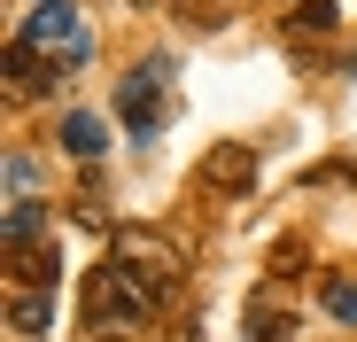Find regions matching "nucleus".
Segmentation results:
<instances>
[{
	"label": "nucleus",
	"instance_id": "obj_10",
	"mask_svg": "<svg viewBox=\"0 0 357 342\" xmlns=\"http://www.w3.org/2000/svg\"><path fill=\"white\" fill-rule=\"evenodd\" d=\"M319 304H326V311H334L342 327H357V280H342V272H326V280H319Z\"/></svg>",
	"mask_w": 357,
	"mask_h": 342
},
{
	"label": "nucleus",
	"instance_id": "obj_7",
	"mask_svg": "<svg viewBox=\"0 0 357 342\" xmlns=\"http://www.w3.org/2000/svg\"><path fill=\"white\" fill-rule=\"evenodd\" d=\"M31 241H47V210L31 195H16L8 202V249H31Z\"/></svg>",
	"mask_w": 357,
	"mask_h": 342
},
{
	"label": "nucleus",
	"instance_id": "obj_2",
	"mask_svg": "<svg viewBox=\"0 0 357 342\" xmlns=\"http://www.w3.org/2000/svg\"><path fill=\"white\" fill-rule=\"evenodd\" d=\"M16 39H24L31 54H47V63H54V78H70L86 54H93V39H86V24H78V8H70V0H47V8H39Z\"/></svg>",
	"mask_w": 357,
	"mask_h": 342
},
{
	"label": "nucleus",
	"instance_id": "obj_4",
	"mask_svg": "<svg viewBox=\"0 0 357 342\" xmlns=\"http://www.w3.org/2000/svg\"><path fill=\"white\" fill-rule=\"evenodd\" d=\"M249 187H257V156L241 140H225V148L202 156V195H249Z\"/></svg>",
	"mask_w": 357,
	"mask_h": 342
},
{
	"label": "nucleus",
	"instance_id": "obj_6",
	"mask_svg": "<svg viewBox=\"0 0 357 342\" xmlns=\"http://www.w3.org/2000/svg\"><path fill=\"white\" fill-rule=\"evenodd\" d=\"M54 241H31V249H8V288H54Z\"/></svg>",
	"mask_w": 357,
	"mask_h": 342
},
{
	"label": "nucleus",
	"instance_id": "obj_3",
	"mask_svg": "<svg viewBox=\"0 0 357 342\" xmlns=\"http://www.w3.org/2000/svg\"><path fill=\"white\" fill-rule=\"evenodd\" d=\"M163 109H171V54H148V63L116 86V117H125L132 140H155L163 133Z\"/></svg>",
	"mask_w": 357,
	"mask_h": 342
},
{
	"label": "nucleus",
	"instance_id": "obj_1",
	"mask_svg": "<svg viewBox=\"0 0 357 342\" xmlns=\"http://www.w3.org/2000/svg\"><path fill=\"white\" fill-rule=\"evenodd\" d=\"M178 296V257L155 241V234H116V249L101 257V272L86 280V327L93 334H132L148 327L163 304Z\"/></svg>",
	"mask_w": 357,
	"mask_h": 342
},
{
	"label": "nucleus",
	"instance_id": "obj_8",
	"mask_svg": "<svg viewBox=\"0 0 357 342\" xmlns=\"http://www.w3.org/2000/svg\"><path fill=\"white\" fill-rule=\"evenodd\" d=\"M101 140H109V133H101V117H86V109H70V117H63V148H70L78 163H93V156H101Z\"/></svg>",
	"mask_w": 357,
	"mask_h": 342
},
{
	"label": "nucleus",
	"instance_id": "obj_11",
	"mask_svg": "<svg viewBox=\"0 0 357 342\" xmlns=\"http://www.w3.org/2000/svg\"><path fill=\"white\" fill-rule=\"evenodd\" d=\"M241 0H178V16H195V24H218V16H233Z\"/></svg>",
	"mask_w": 357,
	"mask_h": 342
},
{
	"label": "nucleus",
	"instance_id": "obj_12",
	"mask_svg": "<svg viewBox=\"0 0 357 342\" xmlns=\"http://www.w3.org/2000/svg\"><path fill=\"white\" fill-rule=\"evenodd\" d=\"M287 334H295V319H280V311H264V319H257V342H287Z\"/></svg>",
	"mask_w": 357,
	"mask_h": 342
},
{
	"label": "nucleus",
	"instance_id": "obj_5",
	"mask_svg": "<svg viewBox=\"0 0 357 342\" xmlns=\"http://www.w3.org/2000/svg\"><path fill=\"white\" fill-rule=\"evenodd\" d=\"M8 327L16 334H54V288H8Z\"/></svg>",
	"mask_w": 357,
	"mask_h": 342
},
{
	"label": "nucleus",
	"instance_id": "obj_9",
	"mask_svg": "<svg viewBox=\"0 0 357 342\" xmlns=\"http://www.w3.org/2000/svg\"><path fill=\"white\" fill-rule=\"evenodd\" d=\"M334 24H342V16H334V0H303V8L287 16L295 39H334Z\"/></svg>",
	"mask_w": 357,
	"mask_h": 342
}]
</instances>
